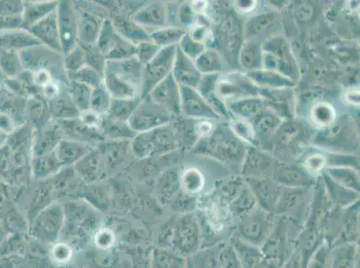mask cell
I'll return each instance as SVG.
<instances>
[{
  "label": "cell",
  "instance_id": "12",
  "mask_svg": "<svg viewBox=\"0 0 360 268\" xmlns=\"http://www.w3.org/2000/svg\"><path fill=\"white\" fill-rule=\"evenodd\" d=\"M64 139L63 130L57 121L53 120L44 128L32 132V156H39L54 152L60 140Z\"/></svg>",
  "mask_w": 360,
  "mask_h": 268
},
{
  "label": "cell",
  "instance_id": "30",
  "mask_svg": "<svg viewBox=\"0 0 360 268\" xmlns=\"http://www.w3.org/2000/svg\"><path fill=\"white\" fill-rule=\"evenodd\" d=\"M141 100H142V97L129 100L112 99L109 112L106 116L114 120L120 121V122L129 123L130 117L139 107Z\"/></svg>",
  "mask_w": 360,
  "mask_h": 268
},
{
  "label": "cell",
  "instance_id": "2",
  "mask_svg": "<svg viewBox=\"0 0 360 268\" xmlns=\"http://www.w3.org/2000/svg\"><path fill=\"white\" fill-rule=\"evenodd\" d=\"M293 227L297 225L285 217L276 219L273 230L260 247L265 260L278 267H283L296 250V240H292L290 235Z\"/></svg>",
  "mask_w": 360,
  "mask_h": 268
},
{
  "label": "cell",
  "instance_id": "56",
  "mask_svg": "<svg viewBox=\"0 0 360 268\" xmlns=\"http://www.w3.org/2000/svg\"><path fill=\"white\" fill-rule=\"evenodd\" d=\"M0 71H1V69H0Z\"/></svg>",
  "mask_w": 360,
  "mask_h": 268
},
{
  "label": "cell",
  "instance_id": "19",
  "mask_svg": "<svg viewBox=\"0 0 360 268\" xmlns=\"http://www.w3.org/2000/svg\"><path fill=\"white\" fill-rule=\"evenodd\" d=\"M359 241V205L358 202L349 206L342 212V228L338 239L335 244L352 243H358Z\"/></svg>",
  "mask_w": 360,
  "mask_h": 268
},
{
  "label": "cell",
  "instance_id": "35",
  "mask_svg": "<svg viewBox=\"0 0 360 268\" xmlns=\"http://www.w3.org/2000/svg\"><path fill=\"white\" fill-rule=\"evenodd\" d=\"M327 182H328L330 195L338 207L345 208L358 201L359 192L343 187L330 178Z\"/></svg>",
  "mask_w": 360,
  "mask_h": 268
},
{
  "label": "cell",
  "instance_id": "40",
  "mask_svg": "<svg viewBox=\"0 0 360 268\" xmlns=\"http://www.w3.org/2000/svg\"><path fill=\"white\" fill-rule=\"evenodd\" d=\"M179 185V180L174 173H169L163 176L158 186V195L160 201L163 204H168L173 201Z\"/></svg>",
  "mask_w": 360,
  "mask_h": 268
},
{
  "label": "cell",
  "instance_id": "6",
  "mask_svg": "<svg viewBox=\"0 0 360 268\" xmlns=\"http://www.w3.org/2000/svg\"><path fill=\"white\" fill-rule=\"evenodd\" d=\"M170 114L150 99L149 95L143 97L139 107L130 117L129 126L136 133L149 132L169 123Z\"/></svg>",
  "mask_w": 360,
  "mask_h": 268
},
{
  "label": "cell",
  "instance_id": "37",
  "mask_svg": "<svg viewBox=\"0 0 360 268\" xmlns=\"http://www.w3.org/2000/svg\"><path fill=\"white\" fill-rule=\"evenodd\" d=\"M84 52L85 62L86 65L94 70H96L98 73L101 75H104L105 72L107 58L105 55L101 52L96 44L88 45L83 43H78Z\"/></svg>",
  "mask_w": 360,
  "mask_h": 268
},
{
  "label": "cell",
  "instance_id": "28",
  "mask_svg": "<svg viewBox=\"0 0 360 268\" xmlns=\"http://www.w3.org/2000/svg\"><path fill=\"white\" fill-rule=\"evenodd\" d=\"M29 119L34 130L44 128L52 120L50 107L45 100L39 97L29 98L27 103Z\"/></svg>",
  "mask_w": 360,
  "mask_h": 268
},
{
  "label": "cell",
  "instance_id": "46",
  "mask_svg": "<svg viewBox=\"0 0 360 268\" xmlns=\"http://www.w3.org/2000/svg\"><path fill=\"white\" fill-rule=\"evenodd\" d=\"M181 185L188 194H196L204 185V178L198 170L188 169L182 175Z\"/></svg>",
  "mask_w": 360,
  "mask_h": 268
},
{
  "label": "cell",
  "instance_id": "7",
  "mask_svg": "<svg viewBox=\"0 0 360 268\" xmlns=\"http://www.w3.org/2000/svg\"><path fill=\"white\" fill-rule=\"evenodd\" d=\"M96 45L107 60H123L136 55V45L117 34L110 18L103 22Z\"/></svg>",
  "mask_w": 360,
  "mask_h": 268
},
{
  "label": "cell",
  "instance_id": "10",
  "mask_svg": "<svg viewBox=\"0 0 360 268\" xmlns=\"http://www.w3.org/2000/svg\"><path fill=\"white\" fill-rule=\"evenodd\" d=\"M57 15L62 51L65 55L73 50L78 44L77 27L79 13L73 3L58 1Z\"/></svg>",
  "mask_w": 360,
  "mask_h": 268
},
{
  "label": "cell",
  "instance_id": "49",
  "mask_svg": "<svg viewBox=\"0 0 360 268\" xmlns=\"http://www.w3.org/2000/svg\"><path fill=\"white\" fill-rule=\"evenodd\" d=\"M101 119L103 116H98L97 114L94 113L93 111L87 110L85 112L80 113L78 119L85 126L91 127V128H96L100 130Z\"/></svg>",
  "mask_w": 360,
  "mask_h": 268
},
{
  "label": "cell",
  "instance_id": "55",
  "mask_svg": "<svg viewBox=\"0 0 360 268\" xmlns=\"http://www.w3.org/2000/svg\"><path fill=\"white\" fill-rule=\"evenodd\" d=\"M354 268H359V264H358V266H356Z\"/></svg>",
  "mask_w": 360,
  "mask_h": 268
},
{
  "label": "cell",
  "instance_id": "54",
  "mask_svg": "<svg viewBox=\"0 0 360 268\" xmlns=\"http://www.w3.org/2000/svg\"><path fill=\"white\" fill-rule=\"evenodd\" d=\"M257 268H280L273 263L268 262V261L264 260L263 263L260 264L259 267Z\"/></svg>",
  "mask_w": 360,
  "mask_h": 268
},
{
  "label": "cell",
  "instance_id": "29",
  "mask_svg": "<svg viewBox=\"0 0 360 268\" xmlns=\"http://www.w3.org/2000/svg\"><path fill=\"white\" fill-rule=\"evenodd\" d=\"M253 187L255 192V197H257L255 201L260 204V208L269 212V213H276L278 201L280 198L277 189L274 185L267 184V182L255 184Z\"/></svg>",
  "mask_w": 360,
  "mask_h": 268
},
{
  "label": "cell",
  "instance_id": "4",
  "mask_svg": "<svg viewBox=\"0 0 360 268\" xmlns=\"http://www.w3.org/2000/svg\"><path fill=\"white\" fill-rule=\"evenodd\" d=\"M274 214L255 208L250 213L237 219L236 236L261 247L276 224Z\"/></svg>",
  "mask_w": 360,
  "mask_h": 268
},
{
  "label": "cell",
  "instance_id": "21",
  "mask_svg": "<svg viewBox=\"0 0 360 268\" xmlns=\"http://www.w3.org/2000/svg\"><path fill=\"white\" fill-rule=\"evenodd\" d=\"M358 264H359L358 243H345L332 247L330 268H354Z\"/></svg>",
  "mask_w": 360,
  "mask_h": 268
},
{
  "label": "cell",
  "instance_id": "48",
  "mask_svg": "<svg viewBox=\"0 0 360 268\" xmlns=\"http://www.w3.org/2000/svg\"><path fill=\"white\" fill-rule=\"evenodd\" d=\"M335 110L329 105L319 104L313 110V120L321 126H329L335 120Z\"/></svg>",
  "mask_w": 360,
  "mask_h": 268
},
{
  "label": "cell",
  "instance_id": "45",
  "mask_svg": "<svg viewBox=\"0 0 360 268\" xmlns=\"http://www.w3.org/2000/svg\"><path fill=\"white\" fill-rule=\"evenodd\" d=\"M219 262L221 268H244L230 243H221Z\"/></svg>",
  "mask_w": 360,
  "mask_h": 268
},
{
  "label": "cell",
  "instance_id": "53",
  "mask_svg": "<svg viewBox=\"0 0 360 268\" xmlns=\"http://www.w3.org/2000/svg\"><path fill=\"white\" fill-rule=\"evenodd\" d=\"M316 163L313 161L312 158L309 159V168L307 169L311 170V171L317 172L320 170L321 166H323V160L321 156H316Z\"/></svg>",
  "mask_w": 360,
  "mask_h": 268
},
{
  "label": "cell",
  "instance_id": "18",
  "mask_svg": "<svg viewBox=\"0 0 360 268\" xmlns=\"http://www.w3.org/2000/svg\"><path fill=\"white\" fill-rule=\"evenodd\" d=\"M172 74L179 86L195 87L200 81L198 67L179 50L178 46Z\"/></svg>",
  "mask_w": 360,
  "mask_h": 268
},
{
  "label": "cell",
  "instance_id": "23",
  "mask_svg": "<svg viewBox=\"0 0 360 268\" xmlns=\"http://www.w3.org/2000/svg\"><path fill=\"white\" fill-rule=\"evenodd\" d=\"M100 130L105 140L113 142H130L136 136L129 123L114 120L108 116H103Z\"/></svg>",
  "mask_w": 360,
  "mask_h": 268
},
{
  "label": "cell",
  "instance_id": "34",
  "mask_svg": "<svg viewBox=\"0 0 360 268\" xmlns=\"http://www.w3.org/2000/svg\"><path fill=\"white\" fill-rule=\"evenodd\" d=\"M153 268H186V258L165 248L153 253Z\"/></svg>",
  "mask_w": 360,
  "mask_h": 268
},
{
  "label": "cell",
  "instance_id": "20",
  "mask_svg": "<svg viewBox=\"0 0 360 268\" xmlns=\"http://www.w3.org/2000/svg\"><path fill=\"white\" fill-rule=\"evenodd\" d=\"M78 13H79L77 27L78 43L96 44L103 22L105 20L90 12L78 11Z\"/></svg>",
  "mask_w": 360,
  "mask_h": 268
},
{
  "label": "cell",
  "instance_id": "43",
  "mask_svg": "<svg viewBox=\"0 0 360 268\" xmlns=\"http://www.w3.org/2000/svg\"><path fill=\"white\" fill-rule=\"evenodd\" d=\"M86 65L83 48L77 44L73 50L63 55V67L65 75L75 73Z\"/></svg>",
  "mask_w": 360,
  "mask_h": 268
},
{
  "label": "cell",
  "instance_id": "9",
  "mask_svg": "<svg viewBox=\"0 0 360 268\" xmlns=\"http://www.w3.org/2000/svg\"><path fill=\"white\" fill-rule=\"evenodd\" d=\"M18 54L20 55L22 67L26 71L45 69L51 71L52 74L54 69L65 72L63 55L58 54L44 46H34V47L19 51Z\"/></svg>",
  "mask_w": 360,
  "mask_h": 268
},
{
  "label": "cell",
  "instance_id": "51",
  "mask_svg": "<svg viewBox=\"0 0 360 268\" xmlns=\"http://www.w3.org/2000/svg\"><path fill=\"white\" fill-rule=\"evenodd\" d=\"M283 268H303L302 261H301V257L297 250L294 251L289 260L283 264Z\"/></svg>",
  "mask_w": 360,
  "mask_h": 268
},
{
  "label": "cell",
  "instance_id": "11",
  "mask_svg": "<svg viewBox=\"0 0 360 268\" xmlns=\"http://www.w3.org/2000/svg\"><path fill=\"white\" fill-rule=\"evenodd\" d=\"M26 31L30 32L41 45L58 54L63 55L60 31H58L57 9L37 24L26 29Z\"/></svg>",
  "mask_w": 360,
  "mask_h": 268
},
{
  "label": "cell",
  "instance_id": "16",
  "mask_svg": "<svg viewBox=\"0 0 360 268\" xmlns=\"http://www.w3.org/2000/svg\"><path fill=\"white\" fill-rule=\"evenodd\" d=\"M111 22L121 37L134 45L150 41L149 32L137 24L130 16L116 13L110 18Z\"/></svg>",
  "mask_w": 360,
  "mask_h": 268
},
{
  "label": "cell",
  "instance_id": "47",
  "mask_svg": "<svg viewBox=\"0 0 360 268\" xmlns=\"http://www.w3.org/2000/svg\"><path fill=\"white\" fill-rule=\"evenodd\" d=\"M160 48H160L159 46L153 43L150 40L141 42V43L136 46L135 57L141 64L146 65V64H148L157 54H158Z\"/></svg>",
  "mask_w": 360,
  "mask_h": 268
},
{
  "label": "cell",
  "instance_id": "41",
  "mask_svg": "<svg viewBox=\"0 0 360 268\" xmlns=\"http://www.w3.org/2000/svg\"><path fill=\"white\" fill-rule=\"evenodd\" d=\"M257 201L255 196L248 191L241 192L230 206L231 213L235 219L243 217L255 208Z\"/></svg>",
  "mask_w": 360,
  "mask_h": 268
},
{
  "label": "cell",
  "instance_id": "1",
  "mask_svg": "<svg viewBox=\"0 0 360 268\" xmlns=\"http://www.w3.org/2000/svg\"><path fill=\"white\" fill-rule=\"evenodd\" d=\"M143 65L136 57L123 60H107L103 84L112 99L141 97Z\"/></svg>",
  "mask_w": 360,
  "mask_h": 268
},
{
  "label": "cell",
  "instance_id": "26",
  "mask_svg": "<svg viewBox=\"0 0 360 268\" xmlns=\"http://www.w3.org/2000/svg\"><path fill=\"white\" fill-rule=\"evenodd\" d=\"M63 168L56 156L55 152L51 154L32 156L31 173L36 179H45L57 174Z\"/></svg>",
  "mask_w": 360,
  "mask_h": 268
},
{
  "label": "cell",
  "instance_id": "17",
  "mask_svg": "<svg viewBox=\"0 0 360 268\" xmlns=\"http://www.w3.org/2000/svg\"><path fill=\"white\" fill-rule=\"evenodd\" d=\"M94 149V146L78 140L64 138L58 143L55 154L63 168L75 166Z\"/></svg>",
  "mask_w": 360,
  "mask_h": 268
},
{
  "label": "cell",
  "instance_id": "50",
  "mask_svg": "<svg viewBox=\"0 0 360 268\" xmlns=\"http://www.w3.org/2000/svg\"><path fill=\"white\" fill-rule=\"evenodd\" d=\"M15 130V120L11 114L5 112H0V132L6 134L14 133Z\"/></svg>",
  "mask_w": 360,
  "mask_h": 268
},
{
  "label": "cell",
  "instance_id": "3",
  "mask_svg": "<svg viewBox=\"0 0 360 268\" xmlns=\"http://www.w3.org/2000/svg\"><path fill=\"white\" fill-rule=\"evenodd\" d=\"M200 222L194 214L181 215L172 219L170 246L174 253L183 257H191L202 248Z\"/></svg>",
  "mask_w": 360,
  "mask_h": 268
},
{
  "label": "cell",
  "instance_id": "27",
  "mask_svg": "<svg viewBox=\"0 0 360 268\" xmlns=\"http://www.w3.org/2000/svg\"><path fill=\"white\" fill-rule=\"evenodd\" d=\"M101 152L96 148L75 165L78 175L87 182L96 181L99 178L101 172Z\"/></svg>",
  "mask_w": 360,
  "mask_h": 268
},
{
  "label": "cell",
  "instance_id": "32",
  "mask_svg": "<svg viewBox=\"0 0 360 268\" xmlns=\"http://www.w3.org/2000/svg\"><path fill=\"white\" fill-rule=\"evenodd\" d=\"M68 94L72 101L77 107L80 113L90 110V102L91 93H93V88L87 86V85L77 83V81H70L68 85Z\"/></svg>",
  "mask_w": 360,
  "mask_h": 268
},
{
  "label": "cell",
  "instance_id": "44",
  "mask_svg": "<svg viewBox=\"0 0 360 268\" xmlns=\"http://www.w3.org/2000/svg\"><path fill=\"white\" fill-rule=\"evenodd\" d=\"M332 246L323 241L311 255L305 268H330Z\"/></svg>",
  "mask_w": 360,
  "mask_h": 268
},
{
  "label": "cell",
  "instance_id": "39",
  "mask_svg": "<svg viewBox=\"0 0 360 268\" xmlns=\"http://www.w3.org/2000/svg\"><path fill=\"white\" fill-rule=\"evenodd\" d=\"M67 78L68 81H77V83L93 88V89L103 83V75L88 65H85L74 74H68Z\"/></svg>",
  "mask_w": 360,
  "mask_h": 268
},
{
  "label": "cell",
  "instance_id": "15",
  "mask_svg": "<svg viewBox=\"0 0 360 268\" xmlns=\"http://www.w3.org/2000/svg\"><path fill=\"white\" fill-rule=\"evenodd\" d=\"M132 18L146 30L147 28H153L157 30V29L165 27L167 19H168V11L163 2H147V4L140 8Z\"/></svg>",
  "mask_w": 360,
  "mask_h": 268
},
{
  "label": "cell",
  "instance_id": "36",
  "mask_svg": "<svg viewBox=\"0 0 360 268\" xmlns=\"http://www.w3.org/2000/svg\"><path fill=\"white\" fill-rule=\"evenodd\" d=\"M111 98L109 93L104 86L101 84L100 86L94 88L93 93H91L90 110L100 116H106L110 107Z\"/></svg>",
  "mask_w": 360,
  "mask_h": 268
},
{
  "label": "cell",
  "instance_id": "22",
  "mask_svg": "<svg viewBox=\"0 0 360 268\" xmlns=\"http://www.w3.org/2000/svg\"><path fill=\"white\" fill-rule=\"evenodd\" d=\"M230 243L244 268H257L265 260L260 247L248 243L236 235L231 238Z\"/></svg>",
  "mask_w": 360,
  "mask_h": 268
},
{
  "label": "cell",
  "instance_id": "42",
  "mask_svg": "<svg viewBox=\"0 0 360 268\" xmlns=\"http://www.w3.org/2000/svg\"><path fill=\"white\" fill-rule=\"evenodd\" d=\"M330 178L333 182L347 189L359 192V178L352 170L347 169H330L329 170Z\"/></svg>",
  "mask_w": 360,
  "mask_h": 268
},
{
  "label": "cell",
  "instance_id": "5",
  "mask_svg": "<svg viewBox=\"0 0 360 268\" xmlns=\"http://www.w3.org/2000/svg\"><path fill=\"white\" fill-rule=\"evenodd\" d=\"M176 52V45L162 48L148 64L143 65L141 97L147 96L172 74Z\"/></svg>",
  "mask_w": 360,
  "mask_h": 268
},
{
  "label": "cell",
  "instance_id": "31",
  "mask_svg": "<svg viewBox=\"0 0 360 268\" xmlns=\"http://www.w3.org/2000/svg\"><path fill=\"white\" fill-rule=\"evenodd\" d=\"M221 245V243L201 248L191 257L193 267L221 268L219 262V251H220Z\"/></svg>",
  "mask_w": 360,
  "mask_h": 268
},
{
  "label": "cell",
  "instance_id": "38",
  "mask_svg": "<svg viewBox=\"0 0 360 268\" xmlns=\"http://www.w3.org/2000/svg\"><path fill=\"white\" fill-rule=\"evenodd\" d=\"M0 69L11 77L18 76L25 71L18 51H4L0 58Z\"/></svg>",
  "mask_w": 360,
  "mask_h": 268
},
{
  "label": "cell",
  "instance_id": "14",
  "mask_svg": "<svg viewBox=\"0 0 360 268\" xmlns=\"http://www.w3.org/2000/svg\"><path fill=\"white\" fill-rule=\"evenodd\" d=\"M57 122L63 130L64 138L78 140L94 147L100 145L106 140L99 129L85 126L78 119L57 121Z\"/></svg>",
  "mask_w": 360,
  "mask_h": 268
},
{
  "label": "cell",
  "instance_id": "33",
  "mask_svg": "<svg viewBox=\"0 0 360 268\" xmlns=\"http://www.w3.org/2000/svg\"><path fill=\"white\" fill-rule=\"evenodd\" d=\"M150 40L160 48L169 47L179 43L185 36V32L179 28L165 27L150 32Z\"/></svg>",
  "mask_w": 360,
  "mask_h": 268
},
{
  "label": "cell",
  "instance_id": "13",
  "mask_svg": "<svg viewBox=\"0 0 360 268\" xmlns=\"http://www.w3.org/2000/svg\"><path fill=\"white\" fill-rule=\"evenodd\" d=\"M150 99L172 114L180 110V87L170 74L148 94Z\"/></svg>",
  "mask_w": 360,
  "mask_h": 268
},
{
  "label": "cell",
  "instance_id": "25",
  "mask_svg": "<svg viewBox=\"0 0 360 268\" xmlns=\"http://www.w3.org/2000/svg\"><path fill=\"white\" fill-rule=\"evenodd\" d=\"M50 107L52 119L55 121L75 119L79 117L80 112L72 101L68 89L61 91L56 99L50 101Z\"/></svg>",
  "mask_w": 360,
  "mask_h": 268
},
{
  "label": "cell",
  "instance_id": "52",
  "mask_svg": "<svg viewBox=\"0 0 360 268\" xmlns=\"http://www.w3.org/2000/svg\"><path fill=\"white\" fill-rule=\"evenodd\" d=\"M54 256L56 260L65 262L67 257L70 256V251L65 245H58V246H56Z\"/></svg>",
  "mask_w": 360,
  "mask_h": 268
},
{
  "label": "cell",
  "instance_id": "24",
  "mask_svg": "<svg viewBox=\"0 0 360 268\" xmlns=\"http://www.w3.org/2000/svg\"><path fill=\"white\" fill-rule=\"evenodd\" d=\"M58 1H29L24 3L22 12V29L32 27V25L51 15L57 9Z\"/></svg>",
  "mask_w": 360,
  "mask_h": 268
},
{
  "label": "cell",
  "instance_id": "8",
  "mask_svg": "<svg viewBox=\"0 0 360 268\" xmlns=\"http://www.w3.org/2000/svg\"><path fill=\"white\" fill-rule=\"evenodd\" d=\"M65 217L64 209L60 205L46 208L36 217L32 234L44 243H53L60 234Z\"/></svg>",
  "mask_w": 360,
  "mask_h": 268
}]
</instances>
